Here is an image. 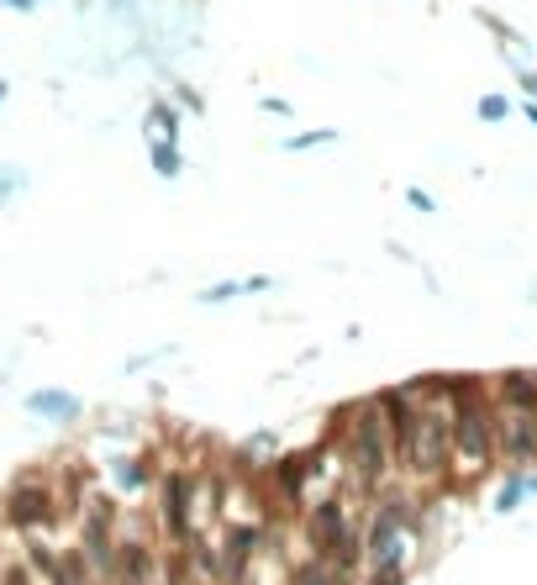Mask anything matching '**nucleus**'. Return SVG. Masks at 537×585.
I'll use <instances>...</instances> for the list:
<instances>
[{"label":"nucleus","mask_w":537,"mask_h":585,"mask_svg":"<svg viewBox=\"0 0 537 585\" xmlns=\"http://www.w3.org/2000/svg\"><path fill=\"white\" fill-rule=\"evenodd\" d=\"M448 412H453V459H448V475L480 480L490 464L501 459V443H495V396H490V386L480 375H453Z\"/></svg>","instance_id":"obj_1"},{"label":"nucleus","mask_w":537,"mask_h":585,"mask_svg":"<svg viewBox=\"0 0 537 585\" xmlns=\"http://www.w3.org/2000/svg\"><path fill=\"white\" fill-rule=\"evenodd\" d=\"M332 433L342 443V464H348V480L359 496L385 486V475L395 469V438H391V422L380 412V401H359L332 422Z\"/></svg>","instance_id":"obj_2"},{"label":"nucleus","mask_w":537,"mask_h":585,"mask_svg":"<svg viewBox=\"0 0 537 585\" xmlns=\"http://www.w3.org/2000/svg\"><path fill=\"white\" fill-rule=\"evenodd\" d=\"M416 533H421V517L406 496L385 490L374 507H369L364 528H359V554H364L369 575H412V554H416Z\"/></svg>","instance_id":"obj_3"},{"label":"nucleus","mask_w":537,"mask_h":585,"mask_svg":"<svg viewBox=\"0 0 537 585\" xmlns=\"http://www.w3.org/2000/svg\"><path fill=\"white\" fill-rule=\"evenodd\" d=\"M448 459H453V412L438 396H421L412 427L395 443V464L416 480H448Z\"/></svg>","instance_id":"obj_4"},{"label":"nucleus","mask_w":537,"mask_h":585,"mask_svg":"<svg viewBox=\"0 0 537 585\" xmlns=\"http://www.w3.org/2000/svg\"><path fill=\"white\" fill-rule=\"evenodd\" d=\"M300 533L311 543V554H327V560H338L342 570H353V560H364L359 554V522H353V507L342 501V496H327L317 501L306 522H300Z\"/></svg>","instance_id":"obj_5"},{"label":"nucleus","mask_w":537,"mask_h":585,"mask_svg":"<svg viewBox=\"0 0 537 585\" xmlns=\"http://www.w3.org/2000/svg\"><path fill=\"white\" fill-rule=\"evenodd\" d=\"M158 528L169 538V549H190L200 538L196 528V469H164L158 475Z\"/></svg>","instance_id":"obj_6"},{"label":"nucleus","mask_w":537,"mask_h":585,"mask_svg":"<svg viewBox=\"0 0 537 585\" xmlns=\"http://www.w3.org/2000/svg\"><path fill=\"white\" fill-rule=\"evenodd\" d=\"M0 517L11 533H37V528H53L58 522V496H53L48 475H17V486L6 490L0 501Z\"/></svg>","instance_id":"obj_7"},{"label":"nucleus","mask_w":537,"mask_h":585,"mask_svg":"<svg viewBox=\"0 0 537 585\" xmlns=\"http://www.w3.org/2000/svg\"><path fill=\"white\" fill-rule=\"evenodd\" d=\"M117 507L106 496H85V528H79V549H85V564L100 581H117Z\"/></svg>","instance_id":"obj_8"},{"label":"nucleus","mask_w":537,"mask_h":585,"mask_svg":"<svg viewBox=\"0 0 537 585\" xmlns=\"http://www.w3.org/2000/svg\"><path fill=\"white\" fill-rule=\"evenodd\" d=\"M264 543V522H227V538H221V585H248V570H253V554Z\"/></svg>","instance_id":"obj_9"},{"label":"nucleus","mask_w":537,"mask_h":585,"mask_svg":"<svg viewBox=\"0 0 537 585\" xmlns=\"http://www.w3.org/2000/svg\"><path fill=\"white\" fill-rule=\"evenodd\" d=\"M495 443H501V459L537 464V412L495 407Z\"/></svg>","instance_id":"obj_10"},{"label":"nucleus","mask_w":537,"mask_h":585,"mask_svg":"<svg viewBox=\"0 0 537 585\" xmlns=\"http://www.w3.org/2000/svg\"><path fill=\"white\" fill-rule=\"evenodd\" d=\"M158 575H164V560L147 538L132 533L117 543V585H158Z\"/></svg>","instance_id":"obj_11"},{"label":"nucleus","mask_w":537,"mask_h":585,"mask_svg":"<svg viewBox=\"0 0 537 585\" xmlns=\"http://www.w3.org/2000/svg\"><path fill=\"white\" fill-rule=\"evenodd\" d=\"M490 396L495 407H522V412H537V375L533 369H501L490 380Z\"/></svg>","instance_id":"obj_12"},{"label":"nucleus","mask_w":537,"mask_h":585,"mask_svg":"<svg viewBox=\"0 0 537 585\" xmlns=\"http://www.w3.org/2000/svg\"><path fill=\"white\" fill-rule=\"evenodd\" d=\"M26 412L48 416V422H64V427H69L74 416H79V396H69V390H58V386L32 390V396H26Z\"/></svg>","instance_id":"obj_13"},{"label":"nucleus","mask_w":537,"mask_h":585,"mask_svg":"<svg viewBox=\"0 0 537 585\" xmlns=\"http://www.w3.org/2000/svg\"><path fill=\"white\" fill-rule=\"evenodd\" d=\"M291 585H348V570L327 554H306L300 564H291Z\"/></svg>","instance_id":"obj_14"},{"label":"nucleus","mask_w":537,"mask_h":585,"mask_svg":"<svg viewBox=\"0 0 537 585\" xmlns=\"http://www.w3.org/2000/svg\"><path fill=\"white\" fill-rule=\"evenodd\" d=\"M143 138L147 143H179V106H174V100H153V106H147Z\"/></svg>","instance_id":"obj_15"},{"label":"nucleus","mask_w":537,"mask_h":585,"mask_svg":"<svg viewBox=\"0 0 537 585\" xmlns=\"http://www.w3.org/2000/svg\"><path fill=\"white\" fill-rule=\"evenodd\" d=\"M111 486L122 490V496L147 490V459H117V464H111Z\"/></svg>","instance_id":"obj_16"},{"label":"nucleus","mask_w":537,"mask_h":585,"mask_svg":"<svg viewBox=\"0 0 537 585\" xmlns=\"http://www.w3.org/2000/svg\"><path fill=\"white\" fill-rule=\"evenodd\" d=\"M147 164L158 180H179L185 174V159H179V143H147Z\"/></svg>","instance_id":"obj_17"},{"label":"nucleus","mask_w":537,"mask_h":585,"mask_svg":"<svg viewBox=\"0 0 537 585\" xmlns=\"http://www.w3.org/2000/svg\"><path fill=\"white\" fill-rule=\"evenodd\" d=\"M522 501H527V469L516 464L512 475L501 480V490H495V512H516Z\"/></svg>","instance_id":"obj_18"},{"label":"nucleus","mask_w":537,"mask_h":585,"mask_svg":"<svg viewBox=\"0 0 537 585\" xmlns=\"http://www.w3.org/2000/svg\"><path fill=\"white\" fill-rule=\"evenodd\" d=\"M327 143H338V132L332 127H311V132H295V138H285V153H311V148H327Z\"/></svg>","instance_id":"obj_19"},{"label":"nucleus","mask_w":537,"mask_h":585,"mask_svg":"<svg viewBox=\"0 0 537 585\" xmlns=\"http://www.w3.org/2000/svg\"><path fill=\"white\" fill-rule=\"evenodd\" d=\"M22 191H26V170H17V164H0V206H11Z\"/></svg>","instance_id":"obj_20"},{"label":"nucleus","mask_w":537,"mask_h":585,"mask_svg":"<svg viewBox=\"0 0 537 585\" xmlns=\"http://www.w3.org/2000/svg\"><path fill=\"white\" fill-rule=\"evenodd\" d=\"M474 111H480V122H506V117H512V100L506 96H495V90H490V96H480V106H474Z\"/></svg>","instance_id":"obj_21"},{"label":"nucleus","mask_w":537,"mask_h":585,"mask_svg":"<svg viewBox=\"0 0 537 585\" xmlns=\"http://www.w3.org/2000/svg\"><path fill=\"white\" fill-rule=\"evenodd\" d=\"M238 295H248L243 280H232V285H211V291H200L196 301H200V306H227V301H238Z\"/></svg>","instance_id":"obj_22"},{"label":"nucleus","mask_w":537,"mask_h":585,"mask_svg":"<svg viewBox=\"0 0 537 585\" xmlns=\"http://www.w3.org/2000/svg\"><path fill=\"white\" fill-rule=\"evenodd\" d=\"M174 96L185 100V111H206V100H200L196 85H185V79H174Z\"/></svg>","instance_id":"obj_23"},{"label":"nucleus","mask_w":537,"mask_h":585,"mask_svg":"<svg viewBox=\"0 0 537 585\" xmlns=\"http://www.w3.org/2000/svg\"><path fill=\"white\" fill-rule=\"evenodd\" d=\"M406 206H416V212H438V201L427 191H406Z\"/></svg>","instance_id":"obj_24"},{"label":"nucleus","mask_w":537,"mask_h":585,"mask_svg":"<svg viewBox=\"0 0 537 585\" xmlns=\"http://www.w3.org/2000/svg\"><path fill=\"white\" fill-rule=\"evenodd\" d=\"M264 111H268V117H295V106H291V100H280V96H268Z\"/></svg>","instance_id":"obj_25"},{"label":"nucleus","mask_w":537,"mask_h":585,"mask_svg":"<svg viewBox=\"0 0 537 585\" xmlns=\"http://www.w3.org/2000/svg\"><path fill=\"white\" fill-rule=\"evenodd\" d=\"M0 6H6V11H22V17H32V11H37V0H0Z\"/></svg>","instance_id":"obj_26"},{"label":"nucleus","mask_w":537,"mask_h":585,"mask_svg":"<svg viewBox=\"0 0 537 585\" xmlns=\"http://www.w3.org/2000/svg\"><path fill=\"white\" fill-rule=\"evenodd\" d=\"M516 74H522V90L537 100V69H516Z\"/></svg>","instance_id":"obj_27"},{"label":"nucleus","mask_w":537,"mask_h":585,"mask_svg":"<svg viewBox=\"0 0 537 585\" xmlns=\"http://www.w3.org/2000/svg\"><path fill=\"white\" fill-rule=\"evenodd\" d=\"M522 111H527V122H533V127H537V100H533V96L522 100Z\"/></svg>","instance_id":"obj_28"},{"label":"nucleus","mask_w":537,"mask_h":585,"mask_svg":"<svg viewBox=\"0 0 537 585\" xmlns=\"http://www.w3.org/2000/svg\"><path fill=\"white\" fill-rule=\"evenodd\" d=\"M522 469H527V464H522ZM527 496H537V475H527Z\"/></svg>","instance_id":"obj_29"},{"label":"nucleus","mask_w":537,"mask_h":585,"mask_svg":"<svg viewBox=\"0 0 537 585\" xmlns=\"http://www.w3.org/2000/svg\"><path fill=\"white\" fill-rule=\"evenodd\" d=\"M6 96H11V85H6V79H0V106H6Z\"/></svg>","instance_id":"obj_30"},{"label":"nucleus","mask_w":537,"mask_h":585,"mask_svg":"<svg viewBox=\"0 0 537 585\" xmlns=\"http://www.w3.org/2000/svg\"><path fill=\"white\" fill-rule=\"evenodd\" d=\"M85 585H90V581H85Z\"/></svg>","instance_id":"obj_31"}]
</instances>
